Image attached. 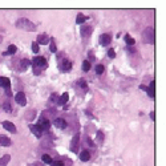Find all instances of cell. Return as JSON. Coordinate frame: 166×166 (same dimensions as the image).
<instances>
[{
	"label": "cell",
	"mask_w": 166,
	"mask_h": 166,
	"mask_svg": "<svg viewBox=\"0 0 166 166\" xmlns=\"http://www.w3.org/2000/svg\"><path fill=\"white\" fill-rule=\"evenodd\" d=\"M92 31H93V29H92L90 27H87V25L81 27V35H83L84 37H88V36L92 33Z\"/></svg>",
	"instance_id": "14"
},
{
	"label": "cell",
	"mask_w": 166,
	"mask_h": 166,
	"mask_svg": "<svg viewBox=\"0 0 166 166\" xmlns=\"http://www.w3.org/2000/svg\"><path fill=\"white\" fill-rule=\"evenodd\" d=\"M68 100H69V94H68V93H62V96L60 97V100H59V104L60 105H65L66 102H68Z\"/></svg>",
	"instance_id": "17"
},
{
	"label": "cell",
	"mask_w": 166,
	"mask_h": 166,
	"mask_svg": "<svg viewBox=\"0 0 166 166\" xmlns=\"http://www.w3.org/2000/svg\"><path fill=\"white\" fill-rule=\"evenodd\" d=\"M77 85H80V87L84 88V89H87V83H85V80L84 79H80L79 81H77Z\"/></svg>",
	"instance_id": "26"
},
{
	"label": "cell",
	"mask_w": 166,
	"mask_h": 166,
	"mask_svg": "<svg viewBox=\"0 0 166 166\" xmlns=\"http://www.w3.org/2000/svg\"><path fill=\"white\" fill-rule=\"evenodd\" d=\"M97 140L100 142H102V140H104V134H102V131H98L97 133Z\"/></svg>",
	"instance_id": "32"
},
{
	"label": "cell",
	"mask_w": 166,
	"mask_h": 166,
	"mask_svg": "<svg viewBox=\"0 0 166 166\" xmlns=\"http://www.w3.org/2000/svg\"><path fill=\"white\" fill-rule=\"evenodd\" d=\"M80 159L83 161V162H87L90 159V153L87 152V150H83V152L80 153Z\"/></svg>",
	"instance_id": "13"
},
{
	"label": "cell",
	"mask_w": 166,
	"mask_h": 166,
	"mask_svg": "<svg viewBox=\"0 0 166 166\" xmlns=\"http://www.w3.org/2000/svg\"><path fill=\"white\" fill-rule=\"evenodd\" d=\"M56 51H57V48H56V45H55V41L51 40V52H56Z\"/></svg>",
	"instance_id": "31"
},
{
	"label": "cell",
	"mask_w": 166,
	"mask_h": 166,
	"mask_svg": "<svg viewBox=\"0 0 166 166\" xmlns=\"http://www.w3.org/2000/svg\"><path fill=\"white\" fill-rule=\"evenodd\" d=\"M29 64H31V61H29V60H27V59H24L23 61H21V68H27Z\"/></svg>",
	"instance_id": "28"
},
{
	"label": "cell",
	"mask_w": 166,
	"mask_h": 166,
	"mask_svg": "<svg viewBox=\"0 0 166 166\" xmlns=\"http://www.w3.org/2000/svg\"><path fill=\"white\" fill-rule=\"evenodd\" d=\"M0 145H1V146H9L11 145V140L8 138V137L0 136Z\"/></svg>",
	"instance_id": "16"
},
{
	"label": "cell",
	"mask_w": 166,
	"mask_h": 166,
	"mask_svg": "<svg viewBox=\"0 0 166 166\" xmlns=\"http://www.w3.org/2000/svg\"><path fill=\"white\" fill-rule=\"evenodd\" d=\"M142 39L144 43L146 44H154V28L153 27H148L142 33Z\"/></svg>",
	"instance_id": "3"
},
{
	"label": "cell",
	"mask_w": 166,
	"mask_h": 166,
	"mask_svg": "<svg viewBox=\"0 0 166 166\" xmlns=\"http://www.w3.org/2000/svg\"><path fill=\"white\" fill-rule=\"evenodd\" d=\"M89 69H90V62L88 61V60H85V61L83 62V70L84 72H88Z\"/></svg>",
	"instance_id": "23"
},
{
	"label": "cell",
	"mask_w": 166,
	"mask_h": 166,
	"mask_svg": "<svg viewBox=\"0 0 166 166\" xmlns=\"http://www.w3.org/2000/svg\"><path fill=\"white\" fill-rule=\"evenodd\" d=\"M125 41H126V44H128L129 47H130V45H133V44L136 43V41H134V39L131 37L130 35H126V36H125Z\"/></svg>",
	"instance_id": "22"
},
{
	"label": "cell",
	"mask_w": 166,
	"mask_h": 166,
	"mask_svg": "<svg viewBox=\"0 0 166 166\" xmlns=\"http://www.w3.org/2000/svg\"><path fill=\"white\" fill-rule=\"evenodd\" d=\"M154 88H156V84H154V81H152V83H150V85H149V88L148 89H146V92H148V96L149 97H154Z\"/></svg>",
	"instance_id": "15"
},
{
	"label": "cell",
	"mask_w": 166,
	"mask_h": 166,
	"mask_svg": "<svg viewBox=\"0 0 166 166\" xmlns=\"http://www.w3.org/2000/svg\"><path fill=\"white\" fill-rule=\"evenodd\" d=\"M51 41V39H49V36H47V35H40L37 37V44H44V45H47L48 43Z\"/></svg>",
	"instance_id": "11"
},
{
	"label": "cell",
	"mask_w": 166,
	"mask_h": 166,
	"mask_svg": "<svg viewBox=\"0 0 166 166\" xmlns=\"http://www.w3.org/2000/svg\"><path fill=\"white\" fill-rule=\"evenodd\" d=\"M88 20V16H84V15L80 14L79 16L76 18V23L77 24H83V23H85V21Z\"/></svg>",
	"instance_id": "19"
},
{
	"label": "cell",
	"mask_w": 166,
	"mask_h": 166,
	"mask_svg": "<svg viewBox=\"0 0 166 166\" xmlns=\"http://www.w3.org/2000/svg\"><path fill=\"white\" fill-rule=\"evenodd\" d=\"M3 126H4V129H7V130L11 131V133H16V128H15V125L12 124V122L4 121L3 122Z\"/></svg>",
	"instance_id": "12"
},
{
	"label": "cell",
	"mask_w": 166,
	"mask_h": 166,
	"mask_svg": "<svg viewBox=\"0 0 166 166\" xmlns=\"http://www.w3.org/2000/svg\"><path fill=\"white\" fill-rule=\"evenodd\" d=\"M32 51H33V52L35 53H37L39 51H40V48H39V44L36 41H33L32 43Z\"/></svg>",
	"instance_id": "27"
},
{
	"label": "cell",
	"mask_w": 166,
	"mask_h": 166,
	"mask_svg": "<svg viewBox=\"0 0 166 166\" xmlns=\"http://www.w3.org/2000/svg\"><path fill=\"white\" fill-rule=\"evenodd\" d=\"M9 159H11V157L8 156V154L7 156H4L3 158L0 159V166H7V163L9 162Z\"/></svg>",
	"instance_id": "20"
},
{
	"label": "cell",
	"mask_w": 166,
	"mask_h": 166,
	"mask_svg": "<svg viewBox=\"0 0 166 166\" xmlns=\"http://www.w3.org/2000/svg\"><path fill=\"white\" fill-rule=\"evenodd\" d=\"M36 125H37L41 130H48V129L51 128V122H49L48 118H45V117L39 118V121H37V124H36Z\"/></svg>",
	"instance_id": "4"
},
{
	"label": "cell",
	"mask_w": 166,
	"mask_h": 166,
	"mask_svg": "<svg viewBox=\"0 0 166 166\" xmlns=\"http://www.w3.org/2000/svg\"><path fill=\"white\" fill-rule=\"evenodd\" d=\"M140 89H141V90H145V92H146V89H148V88H146L145 85H140Z\"/></svg>",
	"instance_id": "35"
},
{
	"label": "cell",
	"mask_w": 166,
	"mask_h": 166,
	"mask_svg": "<svg viewBox=\"0 0 166 166\" xmlns=\"http://www.w3.org/2000/svg\"><path fill=\"white\" fill-rule=\"evenodd\" d=\"M0 87L5 88V89H11V81L7 77H0Z\"/></svg>",
	"instance_id": "10"
},
{
	"label": "cell",
	"mask_w": 166,
	"mask_h": 166,
	"mask_svg": "<svg viewBox=\"0 0 166 166\" xmlns=\"http://www.w3.org/2000/svg\"><path fill=\"white\" fill-rule=\"evenodd\" d=\"M59 66H60V69H61L62 72H69V70L72 69V62L68 61V59L60 60Z\"/></svg>",
	"instance_id": "5"
},
{
	"label": "cell",
	"mask_w": 166,
	"mask_h": 166,
	"mask_svg": "<svg viewBox=\"0 0 166 166\" xmlns=\"http://www.w3.org/2000/svg\"><path fill=\"white\" fill-rule=\"evenodd\" d=\"M0 43H1V37H0Z\"/></svg>",
	"instance_id": "36"
},
{
	"label": "cell",
	"mask_w": 166,
	"mask_h": 166,
	"mask_svg": "<svg viewBox=\"0 0 166 166\" xmlns=\"http://www.w3.org/2000/svg\"><path fill=\"white\" fill-rule=\"evenodd\" d=\"M52 166H65L62 161H52Z\"/></svg>",
	"instance_id": "30"
},
{
	"label": "cell",
	"mask_w": 166,
	"mask_h": 166,
	"mask_svg": "<svg viewBox=\"0 0 166 166\" xmlns=\"http://www.w3.org/2000/svg\"><path fill=\"white\" fill-rule=\"evenodd\" d=\"M53 122H55V126L57 129H65L66 128V122L64 118H56Z\"/></svg>",
	"instance_id": "9"
},
{
	"label": "cell",
	"mask_w": 166,
	"mask_h": 166,
	"mask_svg": "<svg viewBox=\"0 0 166 166\" xmlns=\"http://www.w3.org/2000/svg\"><path fill=\"white\" fill-rule=\"evenodd\" d=\"M15 100H16V102H18L19 105H21V106L27 104V98H25L24 92H18L16 96H15Z\"/></svg>",
	"instance_id": "6"
},
{
	"label": "cell",
	"mask_w": 166,
	"mask_h": 166,
	"mask_svg": "<svg viewBox=\"0 0 166 166\" xmlns=\"http://www.w3.org/2000/svg\"><path fill=\"white\" fill-rule=\"evenodd\" d=\"M104 65H100V64H98V65L96 66V73L97 75H101V73H104Z\"/></svg>",
	"instance_id": "25"
},
{
	"label": "cell",
	"mask_w": 166,
	"mask_h": 166,
	"mask_svg": "<svg viewBox=\"0 0 166 166\" xmlns=\"http://www.w3.org/2000/svg\"><path fill=\"white\" fill-rule=\"evenodd\" d=\"M108 56H109V57H110V59H114V57H116V52H114V49H109V51H108Z\"/></svg>",
	"instance_id": "29"
},
{
	"label": "cell",
	"mask_w": 166,
	"mask_h": 166,
	"mask_svg": "<svg viewBox=\"0 0 166 166\" xmlns=\"http://www.w3.org/2000/svg\"><path fill=\"white\" fill-rule=\"evenodd\" d=\"M16 27L20 28V29H24L28 32H35L36 31V24H33L32 21H29L28 19L21 18L16 21Z\"/></svg>",
	"instance_id": "1"
},
{
	"label": "cell",
	"mask_w": 166,
	"mask_h": 166,
	"mask_svg": "<svg viewBox=\"0 0 166 166\" xmlns=\"http://www.w3.org/2000/svg\"><path fill=\"white\" fill-rule=\"evenodd\" d=\"M41 159H43V162H45V163H52V158H51L48 154H44Z\"/></svg>",
	"instance_id": "24"
},
{
	"label": "cell",
	"mask_w": 166,
	"mask_h": 166,
	"mask_svg": "<svg viewBox=\"0 0 166 166\" xmlns=\"http://www.w3.org/2000/svg\"><path fill=\"white\" fill-rule=\"evenodd\" d=\"M56 100H59V98H57V94H52V96H51V98H49V101H51V102H56Z\"/></svg>",
	"instance_id": "33"
},
{
	"label": "cell",
	"mask_w": 166,
	"mask_h": 166,
	"mask_svg": "<svg viewBox=\"0 0 166 166\" xmlns=\"http://www.w3.org/2000/svg\"><path fill=\"white\" fill-rule=\"evenodd\" d=\"M16 51H18L16 45H9V47H8V51H7V52H4L3 55H15Z\"/></svg>",
	"instance_id": "18"
},
{
	"label": "cell",
	"mask_w": 166,
	"mask_h": 166,
	"mask_svg": "<svg viewBox=\"0 0 166 166\" xmlns=\"http://www.w3.org/2000/svg\"><path fill=\"white\" fill-rule=\"evenodd\" d=\"M29 129H31V131L37 137V138H40V137L43 136V130L39 128L37 125H29Z\"/></svg>",
	"instance_id": "7"
},
{
	"label": "cell",
	"mask_w": 166,
	"mask_h": 166,
	"mask_svg": "<svg viewBox=\"0 0 166 166\" xmlns=\"http://www.w3.org/2000/svg\"><path fill=\"white\" fill-rule=\"evenodd\" d=\"M1 106H3L4 112H7V113H11V112H12V108H11V105H9L8 101H4V104L1 105Z\"/></svg>",
	"instance_id": "21"
},
{
	"label": "cell",
	"mask_w": 166,
	"mask_h": 166,
	"mask_svg": "<svg viewBox=\"0 0 166 166\" xmlns=\"http://www.w3.org/2000/svg\"><path fill=\"white\" fill-rule=\"evenodd\" d=\"M110 35H108V33H104V35H101L100 36V44L101 45H109L110 44Z\"/></svg>",
	"instance_id": "8"
},
{
	"label": "cell",
	"mask_w": 166,
	"mask_h": 166,
	"mask_svg": "<svg viewBox=\"0 0 166 166\" xmlns=\"http://www.w3.org/2000/svg\"><path fill=\"white\" fill-rule=\"evenodd\" d=\"M150 118H152V120H154V118H156V113H154V112H152V113H150Z\"/></svg>",
	"instance_id": "34"
},
{
	"label": "cell",
	"mask_w": 166,
	"mask_h": 166,
	"mask_svg": "<svg viewBox=\"0 0 166 166\" xmlns=\"http://www.w3.org/2000/svg\"><path fill=\"white\" fill-rule=\"evenodd\" d=\"M32 64H33V73H35V75H40L43 68H45V66L48 65V64H47V59H44L43 56L35 57L33 61H32Z\"/></svg>",
	"instance_id": "2"
}]
</instances>
